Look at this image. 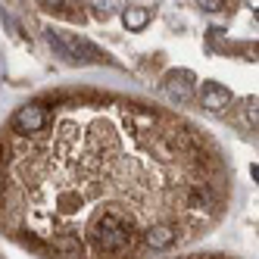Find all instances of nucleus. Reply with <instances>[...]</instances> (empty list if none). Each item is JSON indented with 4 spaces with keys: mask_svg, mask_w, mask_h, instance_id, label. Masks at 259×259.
I'll return each mask as SVG.
<instances>
[{
    "mask_svg": "<svg viewBox=\"0 0 259 259\" xmlns=\"http://www.w3.org/2000/svg\"><path fill=\"white\" fill-rule=\"evenodd\" d=\"M200 103L209 109V113H225V106L231 103V94L228 88H222L219 81H206L200 91Z\"/></svg>",
    "mask_w": 259,
    "mask_h": 259,
    "instance_id": "nucleus-3",
    "label": "nucleus"
},
{
    "mask_svg": "<svg viewBox=\"0 0 259 259\" xmlns=\"http://www.w3.org/2000/svg\"><path fill=\"white\" fill-rule=\"evenodd\" d=\"M237 197L231 150L184 109L113 84H57L0 125V234L34 259H162Z\"/></svg>",
    "mask_w": 259,
    "mask_h": 259,
    "instance_id": "nucleus-1",
    "label": "nucleus"
},
{
    "mask_svg": "<svg viewBox=\"0 0 259 259\" xmlns=\"http://www.w3.org/2000/svg\"><path fill=\"white\" fill-rule=\"evenodd\" d=\"M47 41H50V47L57 50L60 57H66L69 63H84V60H81V53H88V60H91V63H103V57H106V53H100L91 41L78 38V34H72V31L50 28V31H47Z\"/></svg>",
    "mask_w": 259,
    "mask_h": 259,
    "instance_id": "nucleus-2",
    "label": "nucleus"
},
{
    "mask_svg": "<svg viewBox=\"0 0 259 259\" xmlns=\"http://www.w3.org/2000/svg\"><path fill=\"white\" fill-rule=\"evenodd\" d=\"M150 10L147 7H128V13H125V25L128 28H144L147 22H150Z\"/></svg>",
    "mask_w": 259,
    "mask_h": 259,
    "instance_id": "nucleus-5",
    "label": "nucleus"
},
{
    "mask_svg": "<svg viewBox=\"0 0 259 259\" xmlns=\"http://www.w3.org/2000/svg\"><path fill=\"white\" fill-rule=\"evenodd\" d=\"M162 259H240L234 253H222V250H184L175 256H162Z\"/></svg>",
    "mask_w": 259,
    "mask_h": 259,
    "instance_id": "nucleus-4",
    "label": "nucleus"
}]
</instances>
